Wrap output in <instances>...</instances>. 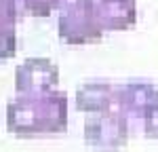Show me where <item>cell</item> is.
Wrapping results in <instances>:
<instances>
[{
	"instance_id": "obj_3",
	"label": "cell",
	"mask_w": 158,
	"mask_h": 152,
	"mask_svg": "<svg viewBox=\"0 0 158 152\" xmlns=\"http://www.w3.org/2000/svg\"><path fill=\"white\" fill-rule=\"evenodd\" d=\"M158 106V85L146 80H131L124 85H114L112 110L118 112L129 123H143L146 114Z\"/></svg>"
},
{
	"instance_id": "obj_5",
	"label": "cell",
	"mask_w": 158,
	"mask_h": 152,
	"mask_svg": "<svg viewBox=\"0 0 158 152\" xmlns=\"http://www.w3.org/2000/svg\"><path fill=\"white\" fill-rule=\"evenodd\" d=\"M59 68L47 57H30L15 68V89L19 95H40L55 91Z\"/></svg>"
},
{
	"instance_id": "obj_10",
	"label": "cell",
	"mask_w": 158,
	"mask_h": 152,
	"mask_svg": "<svg viewBox=\"0 0 158 152\" xmlns=\"http://www.w3.org/2000/svg\"><path fill=\"white\" fill-rule=\"evenodd\" d=\"M17 49V38H15V30L9 32H0V59H9L15 55Z\"/></svg>"
},
{
	"instance_id": "obj_8",
	"label": "cell",
	"mask_w": 158,
	"mask_h": 152,
	"mask_svg": "<svg viewBox=\"0 0 158 152\" xmlns=\"http://www.w3.org/2000/svg\"><path fill=\"white\" fill-rule=\"evenodd\" d=\"M68 0H17V11L19 15L30 17H47L53 9H61Z\"/></svg>"
},
{
	"instance_id": "obj_6",
	"label": "cell",
	"mask_w": 158,
	"mask_h": 152,
	"mask_svg": "<svg viewBox=\"0 0 158 152\" xmlns=\"http://www.w3.org/2000/svg\"><path fill=\"white\" fill-rule=\"evenodd\" d=\"M103 32L129 30L137 23V0H93Z\"/></svg>"
},
{
	"instance_id": "obj_11",
	"label": "cell",
	"mask_w": 158,
	"mask_h": 152,
	"mask_svg": "<svg viewBox=\"0 0 158 152\" xmlns=\"http://www.w3.org/2000/svg\"><path fill=\"white\" fill-rule=\"evenodd\" d=\"M141 127H143V133H146L148 137H158V106H154L146 114Z\"/></svg>"
},
{
	"instance_id": "obj_9",
	"label": "cell",
	"mask_w": 158,
	"mask_h": 152,
	"mask_svg": "<svg viewBox=\"0 0 158 152\" xmlns=\"http://www.w3.org/2000/svg\"><path fill=\"white\" fill-rule=\"evenodd\" d=\"M17 0H0V32L15 30L17 25Z\"/></svg>"
},
{
	"instance_id": "obj_7",
	"label": "cell",
	"mask_w": 158,
	"mask_h": 152,
	"mask_svg": "<svg viewBox=\"0 0 158 152\" xmlns=\"http://www.w3.org/2000/svg\"><path fill=\"white\" fill-rule=\"evenodd\" d=\"M114 99V85L106 80H93L85 82L76 89V110L80 112H106L112 110Z\"/></svg>"
},
{
	"instance_id": "obj_1",
	"label": "cell",
	"mask_w": 158,
	"mask_h": 152,
	"mask_svg": "<svg viewBox=\"0 0 158 152\" xmlns=\"http://www.w3.org/2000/svg\"><path fill=\"white\" fill-rule=\"evenodd\" d=\"M68 127V95L49 91L40 95H17L6 106V129L19 137L63 133Z\"/></svg>"
},
{
	"instance_id": "obj_2",
	"label": "cell",
	"mask_w": 158,
	"mask_h": 152,
	"mask_svg": "<svg viewBox=\"0 0 158 152\" xmlns=\"http://www.w3.org/2000/svg\"><path fill=\"white\" fill-rule=\"evenodd\" d=\"M59 38L68 44H89L99 42L103 36V27L95 15L93 0H68L59 9L57 19Z\"/></svg>"
},
{
	"instance_id": "obj_4",
	"label": "cell",
	"mask_w": 158,
	"mask_h": 152,
	"mask_svg": "<svg viewBox=\"0 0 158 152\" xmlns=\"http://www.w3.org/2000/svg\"><path fill=\"white\" fill-rule=\"evenodd\" d=\"M131 125L114 110L95 112L85 120V139L97 150H118L129 139Z\"/></svg>"
}]
</instances>
